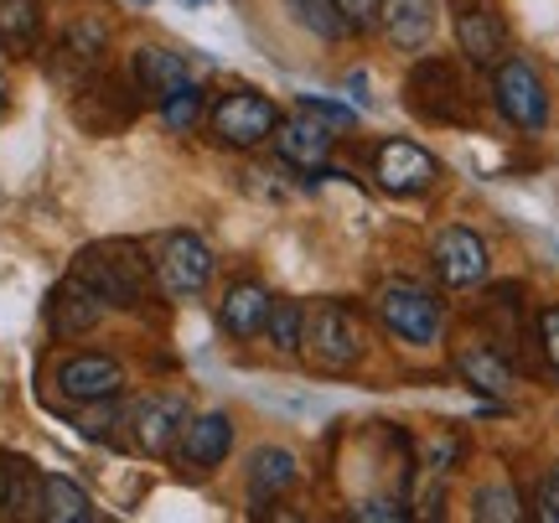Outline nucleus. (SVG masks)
Masks as SVG:
<instances>
[{"instance_id": "72a5a7b5", "label": "nucleus", "mask_w": 559, "mask_h": 523, "mask_svg": "<svg viewBox=\"0 0 559 523\" xmlns=\"http://www.w3.org/2000/svg\"><path fill=\"white\" fill-rule=\"evenodd\" d=\"M5 99H11V88H5V79H0V109H5Z\"/></svg>"}, {"instance_id": "6e6552de", "label": "nucleus", "mask_w": 559, "mask_h": 523, "mask_svg": "<svg viewBox=\"0 0 559 523\" xmlns=\"http://www.w3.org/2000/svg\"><path fill=\"white\" fill-rule=\"evenodd\" d=\"M187 415H192V409H187V400H177V394H151V400L130 404V409H124L130 445H135L140 456H171Z\"/></svg>"}, {"instance_id": "9d476101", "label": "nucleus", "mask_w": 559, "mask_h": 523, "mask_svg": "<svg viewBox=\"0 0 559 523\" xmlns=\"http://www.w3.org/2000/svg\"><path fill=\"white\" fill-rule=\"evenodd\" d=\"M124 389V368L109 353H73L58 362V394L73 404H109Z\"/></svg>"}, {"instance_id": "f8f14e48", "label": "nucleus", "mask_w": 559, "mask_h": 523, "mask_svg": "<svg viewBox=\"0 0 559 523\" xmlns=\"http://www.w3.org/2000/svg\"><path fill=\"white\" fill-rule=\"evenodd\" d=\"M234 451V420L223 415V409H213V415H187V425H181L177 436V462L181 466H198V472H213V466H223V456Z\"/></svg>"}, {"instance_id": "5701e85b", "label": "nucleus", "mask_w": 559, "mask_h": 523, "mask_svg": "<svg viewBox=\"0 0 559 523\" xmlns=\"http://www.w3.org/2000/svg\"><path fill=\"white\" fill-rule=\"evenodd\" d=\"M41 32V0H0V41L32 47Z\"/></svg>"}, {"instance_id": "a878e982", "label": "nucleus", "mask_w": 559, "mask_h": 523, "mask_svg": "<svg viewBox=\"0 0 559 523\" xmlns=\"http://www.w3.org/2000/svg\"><path fill=\"white\" fill-rule=\"evenodd\" d=\"M285 11L306 26V32H317L321 41H337L347 32V21L337 16V5L332 0H285Z\"/></svg>"}, {"instance_id": "39448f33", "label": "nucleus", "mask_w": 559, "mask_h": 523, "mask_svg": "<svg viewBox=\"0 0 559 523\" xmlns=\"http://www.w3.org/2000/svg\"><path fill=\"white\" fill-rule=\"evenodd\" d=\"M373 306H379V322L389 326V337H400V343L430 347L440 337V301L425 290V285L389 281Z\"/></svg>"}, {"instance_id": "473e14b6", "label": "nucleus", "mask_w": 559, "mask_h": 523, "mask_svg": "<svg viewBox=\"0 0 559 523\" xmlns=\"http://www.w3.org/2000/svg\"><path fill=\"white\" fill-rule=\"evenodd\" d=\"M5 483H11V462H0V508H5Z\"/></svg>"}, {"instance_id": "0eeeda50", "label": "nucleus", "mask_w": 559, "mask_h": 523, "mask_svg": "<svg viewBox=\"0 0 559 523\" xmlns=\"http://www.w3.org/2000/svg\"><path fill=\"white\" fill-rule=\"evenodd\" d=\"M156 285L166 296H198L202 285L213 281V249L198 239V234H166L156 243Z\"/></svg>"}, {"instance_id": "20e7f679", "label": "nucleus", "mask_w": 559, "mask_h": 523, "mask_svg": "<svg viewBox=\"0 0 559 523\" xmlns=\"http://www.w3.org/2000/svg\"><path fill=\"white\" fill-rule=\"evenodd\" d=\"M492 104H498L502 120L523 130V135L549 124V88H544L539 68L528 58H502L492 68Z\"/></svg>"}, {"instance_id": "2eb2a0df", "label": "nucleus", "mask_w": 559, "mask_h": 523, "mask_svg": "<svg viewBox=\"0 0 559 523\" xmlns=\"http://www.w3.org/2000/svg\"><path fill=\"white\" fill-rule=\"evenodd\" d=\"M104 311H109V306H104L79 275H68V281L52 290V301H47V322H52L58 337H79V332H94V326H99Z\"/></svg>"}, {"instance_id": "4be33fe9", "label": "nucleus", "mask_w": 559, "mask_h": 523, "mask_svg": "<svg viewBox=\"0 0 559 523\" xmlns=\"http://www.w3.org/2000/svg\"><path fill=\"white\" fill-rule=\"evenodd\" d=\"M41 472L26 462H11V483H5V513L11 519H41Z\"/></svg>"}, {"instance_id": "ddd939ff", "label": "nucleus", "mask_w": 559, "mask_h": 523, "mask_svg": "<svg viewBox=\"0 0 559 523\" xmlns=\"http://www.w3.org/2000/svg\"><path fill=\"white\" fill-rule=\"evenodd\" d=\"M436 275L451 290H466V285L487 281V243L472 228H445L436 239Z\"/></svg>"}, {"instance_id": "f3484780", "label": "nucleus", "mask_w": 559, "mask_h": 523, "mask_svg": "<svg viewBox=\"0 0 559 523\" xmlns=\"http://www.w3.org/2000/svg\"><path fill=\"white\" fill-rule=\"evenodd\" d=\"M456 373L472 383L477 394H487V400L513 394V368H508V358H502V353H492L487 343L461 347V353H456Z\"/></svg>"}, {"instance_id": "cd10ccee", "label": "nucleus", "mask_w": 559, "mask_h": 523, "mask_svg": "<svg viewBox=\"0 0 559 523\" xmlns=\"http://www.w3.org/2000/svg\"><path fill=\"white\" fill-rule=\"evenodd\" d=\"M477 519L481 523H519L523 519L519 492H513V487H502V483L481 487V492H477Z\"/></svg>"}, {"instance_id": "b1692460", "label": "nucleus", "mask_w": 559, "mask_h": 523, "mask_svg": "<svg viewBox=\"0 0 559 523\" xmlns=\"http://www.w3.org/2000/svg\"><path fill=\"white\" fill-rule=\"evenodd\" d=\"M300 332H306V306L300 301H275L264 317V337L275 353H300Z\"/></svg>"}, {"instance_id": "c85d7f7f", "label": "nucleus", "mask_w": 559, "mask_h": 523, "mask_svg": "<svg viewBox=\"0 0 559 523\" xmlns=\"http://www.w3.org/2000/svg\"><path fill=\"white\" fill-rule=\"evenodd\" d=\"M337 5V16L347 21V32H373V26H383V16H389V0H332Z\"/></svg>"}, {"instance_id": "a211bd4d", "label": "nucleus", "mask_w": 559, "mask_h": 523, "mask_svg": "<svg viewBox=\"0 0 559 523\" xmlns=\"http://www.w3.org/2000/svg\"><path fill=\"white\" fill-rule=\"evenodd\" d=\"M296 477H300V466L285 445H260V451L249 456V492H254V503H270L280 492H290Z\"/></svg>"}, {"instance_id": "f257e3e1", "label": "nucleus", "mask_w": 559, "mask_h": 523, "mask_svg": "<svg viewBox=\"0 0 559 523\" xmlns=\"http://www.w3.org/2000/svg\"><path fill=\"white\" fill-rule=\"evenodd\" d=\"M73 275H79L104 306H130L145 301V285H151V260L140 254L135 243L109 239V243H88L79 260H73Z\"/></svg>"}, {"instance_id": "7ed1b4c3", "label": "nucleus", "mask_w": 559, "mask_h": 523, "mask_svg": "<svg viewBox=\"0 0 559 523\" xmlns=\"http://www.w3.org/2000/svg\"><path fill=\"white\" fill-rule=\"evenodd\" d=\"M409 109L430 124H472L477 120V94L451 58H425L409 73Z\"/></svg>"}, {"instance_id": "c9c22d12", "label": "nucleus", "mask_w": 559, "mask_h": 523, "mask_svg": "<svg viewBox=\"0 0 559 523\" xmlns=\"http://www.w3.org/2000/svg\"><path fill=\"white\" fill-rule=\"evenodd\" d=\"M135 5H151V0H135Z\"/></svg>"}, {"instance_id": "9b49d317", "label": "nucleus", "mask_w": 559, "mask_h": 523, "mask_svg": "<svg viewBox=\"0 0 559 523\" xmlns=\"http://www.w3.org/2000/svg\"><path fill=\"white\" fill-rule=\"evenodd\" d=\"M456 41L477 68H498L508 58V21L492 0H466L456 11Z\"/></svg>"}, {"instance_id": "423d86ee", "label": "nucleus", "mask_w": 559, "mask_h": 523, "mask_svg": "<svg viewBox=\"0 0 559 523\" xmlns=\"http://www.w3.org/2000/svg\"><path fill=\"white\" fill-rule=\"evenodd\" d=\"M207 124H213V135H218L223 145H234V151H254L260 141L275 135L280 115H275V104L264 99V94H254V88H234V94H223V99L213 104Z\"/></svg>"}, {"instance_id": "4468645a", "label": "nucleus", "mask_w": 559, "mask_h": 523, "mask_svg": "<svg viewBox=\"0 0 559 523\" xmlns=\"http://www.w3.org/2000/svg\"><path fill=\"white\" fill-rule=\"evenodd\" d=\"M275 151L296 166V171H321V166H326V156H332V130H326V124L306 109V115H296V120H280L275 124Z\"/></svg>"}, {"instance_id": "1a4fd4ad", "label": "nucleus", "mask_w": 559, "mask_h": 523, "mask_svg": "<svg viewBox=\"0 0 559 523\" xmlns=\"http://www.w3.org/2000/svg\"><path fill=\"white\" fill-rule=\"evenodd\" d=\"M373 177H379V187L394 192V198H419V192H430L440 181V166H436V156L415 141H383L379 156H373Z\"/></svg>"}, {"instance_id": "393cba45", "label": "nucleus", "mask_w": 559, "mask_h": 523, "mask_svg": "<svg viewBox=\"0 0 559 523\" xmlns=\"http://www.w3.org/2000/svg\"><path fill=\"white\" fill-rule=\"evenodd\" d=\"M160 120H166V130H177V135H187V130H198L202 120V88L192 79L177 83L166 99H160Z\"/></svg>"}, {"instance_id": "dca6fc26", "label": "nucleus", "mask_w": 559, "mask_h": 523, "mask_svg": "<svg viewBox=\"0 0 559 523\" xmlns=\"http://www.w3.org/2000/svg\"><path fill=\"white\" fill-rule=\"evenodd\" d=\"M270 306H275V296H270L260 281H239V285H228V290H223L218 322H223V332H228V337L249 343V337H260V332H264Z\"/></svg>"}, {"instance_id": "c756f323", "label": "nucleus", "mask_w": 559, "mask_h": 523, "mask_svg": "<svg viewBox=\"0 0 559 523\" xmlns=\"http://www.w3.org/2000/svg\"><path fill=\"white\" fill-rule=\"evenodd\" d=\"M353 519L358 523H404L409 519V508H404L400 498H368V503L353 508Z\"/></svg>"}, {"instance_id": "7c9ffc66", "label": "nucleus", "mask_w": 559, "mask_h": 523, "mask_svg": "<svg viewBox=\"0 0 559 523\" xmlns=\"http://www.w3.org/2000/svg\"><path fill=\"white\" fill-rule=\"evenodd\" d=\"M539 353H544V362L559 373V306H544L539 311Z\"/></svg>"}, {"instance_id": "bb28decb", "label": "nucleus", "mask_w": 559, "mask_h": 523, "mask_svg": "<svg viewBox=\"0 0 559 523\" xmlns=\"http://www.w3.org/2000/svg\"><path fill=\"white\" fill-rule=\"evenodd\" d=\"M104 41H109V32H104L99 21H73L68 37H62V58H73L79 68H99Z\"/></svg>"}, {"instance_id": "f704fd0d", "label": "nucleus", "mask_w": 559, "mask_h": 523, "mask_svg": "<svg viewBox=\"0 0 559 523\" xmlns=\"http://www.w3.org/2000/svg\"><path fill=\"white\" fill-rule=\"evenodd\" d=\"M181 5H207V0H181Z\"/></svg>"}, {"instance_id": "412c9836", "label": "nucleus", "mask_w": 559, "mask_h": 523, "mask_svg": "<svg viewBox=\"0 0 559 523\" xmlns=\"http://www.w3.org/2000/svg\"><path fill=\"white\" fill-rule=\"evenodd\" d=\"M389 37H394V47H404V52H419L425 41H430V26H436V16H430V0H400V5H389Z\"/></svg>"}, {"instance_id": "aec40b11", "label": "nucleus", "mask_w": 559, "mask_h": 523, "mask_svg": "<svg viewBox=\"0 0 559 523\" xmlns=\"http://www.w3.org/2000/svg\"><path fill=\"white\" fill-rule=\"evenodd\" d=\"M41 519L47 523H94V498L73 477H47L41 483Z\"/></svg>"}, {"instance_id": "2f4dec72", "label": "nucleus", "mask_w": 559, "mask_h": 523, "mask_svg": "<svg viewBox=\"0 0 559 523\" xmlns=\"http://www.w3.org/2000/svg\"><path fill=\"white\" fill-rule=\"evenodd\" d=\"M539 519L559 523V462L549 466V477H544V487H539Z\"/></svg>"}, {"instance_id": "f03ea898", "label": "nucleus", "mask_w": 559, "mask_h": 523, "mask_svg": "<svg viewBox=\"0 0 559 523\" xmlns=\"http://www.w3.org/2000/svg\"><path fill=\"white\" fill-rule=\"evenodd\" d=\"M300 353L326 368V373H347L358 368V358L368 353V332L362 317L342 301H321L317 311H306V332H300Z\"/></svg>"}, {"instance_id": "6ab92c4d", "label": "nucleus", "mask_w": 559, "mask_h": 523, "mask_svg": "<svg viewBox=\"0 0 559 523\" xmlns=\"http://www.w3.org/2000/svg\"><path fill=\"white\" fill-rule=\"evenodd\" d=\"M135 79H140V88L160 104L177 83L192 79V73H187V58H181V52H166V47H140L135 52Z\"/></svg>"}]
</instances>
